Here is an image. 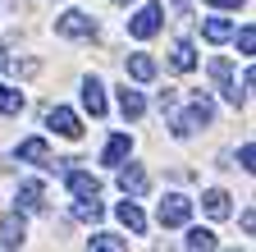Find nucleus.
<instances>
[{
    "instance_id": "dca6fc26",
    "label": "nucleus",
    "mask_w": 256,
    "mask_h": 252,
    "mask_svg": "<svg viewBox=\"0 0 256 252\" xmlns=\"http://www.w3.org/2000/svg\"><path fill=\"white\" fill-rule=\"evenodd\" d=\"M128 74H133L138 83H151V78H156V60L142 55V51H138V55H128Z\"/></svg>"
},
{
    "instance_id": "5701e85b",
    "label": "nucleus",
    "mask_w": 256,
    "mask_h": 252,
    "mask_svg": "<svg viewBox=\"0 0 256 252\" xmlns=\"http://www.w3.org/2000/svg\"><path fill=\"white\" fill-rule=\"evenodd\" d=\"M238 161H242V170H252V161H256V147H252V142L238 147Z\"/></svg>"
},
{
    "instance_id": "9b49d317",
    "label": "nucleus",
    "mask_w": 256,
    "mask_h": 252,
    "mask_svg": "<svg viewBox=\"0 0 256 252\" xmlns=\"http://www.w3.org/2000/svg\"><path fill=\"white\" fill-rule=\"evenodd\" d=\"M128 151H133V138H128V133H114V138L106 142V151H101V161H106V165H124Z\"/></svg>"
},
{
    "instance_id": "a211bd4d",
    "label": "nucleus",
    "mask_w": 256,
    "mask_h": 252,
    "mask_svg": "<svg viewBox=\"0 0 256 252\" xmlns=\"http://www.w3.org/2000/svg\"><path fill=\"white\" fill-rule=\"evenodd\" d=\"M202 37H206V42H229V37H234V23H229V19H206V23H202Z\"/></svg>"
},
{
    "instance_id": "2eb2a0df",
    "label": "nucleus",
    "mask_w": 256,
    "mask_h": 252,
    "mask_svg": "<svg viewBox=\"0 0 256 252\" xmlns=\"http://www.w3.org/2000/svg\"><path fill=\"white\" fill-rule=\"evenodd\" d=\"M0 247H23V220L18 215L0 220Z\"/></svg>"
},
{
    "instance_id": "6e6552de",
    "label": "nucleus",
    "mask_w": 256,
    "mask_h": 252,
    "mask_svg": "<svg viewBox=\"0 0 256 252\" xmlns=\"http://www.w3.org/2000/svg\"><path fill=\"white\" fill-rule=\"evenodd\" d=\"M82 110H87L92 119L106 115V83H101V78H82Z\"/></svg>"
},
{
    "instance_id": "f8f14e48",
    "label": "nucleus",
    "mask_w": 256,
    "mask_h": 252,
    "mask_svg": "<svg viewBox=\"0 0 256 252\" xmlns=\"http://www.w3.org/2000/svg\"><path fill=\"white\" fill-rule=\"evenodd\" d=\"M170 65H174L178 74H192V69H197V46H192V42H174Z\"/></svg>"
},
{
    "instance_id": "412c9836",
    "label": "nucleus",
    "mask_w": 256,
    "mask_h": 252,
    "mask_svg": "<svg viewBox=\"0 0 256 252\" xmlns=\"http://www.w3.org/2000/svg\"><path fill=\"white\" fill-rule=\"evenodd\" d=\"M234 37H238V51H242V55H252V51H256V28H252V23L234 28Z\"/></svg>"
},
{
    "instance_id": "f257e3e1",
    "label": "nucleus",
    "mask_w": 256,
    "mask_h": 252,
    "mask_svg": "<svg viewBox=\"0 0 256 252\" xmlns=\"http://www.w3.org/2000/svg\"><path fill=\"white\" fill-rule=\"evenodd\" d=\"M156 220H160L165 229H178V225H188V220H192V197H183V193H165V202H160Z\"/></svg>"
},
{
    "instance_id": "9d476101",
    "label": "nucleus",
    "mask_w": 256,
    "mask_h": 252,
    "mask_svg": "<svg viewBox=\"0 0 256 252\" xmlns=\"http://www.w3.org/2000/svg\"><path fill=\"white\" fill-rule=\"evenodd\" d=\"M64 174H69V193H74V197H101L96 174H87V170H64Z\"/></svg>"
},
{
    "instance_id": "39448f33",
    "label": "nucleus",
    "mask_w": 256,
    "mask_h": 252,
    "mask_svg": "<svg viewBox=\"0 0 256 252\" xmlns=\"http://www.w3.org/2000/svg\"><path fill=\"white\" fill-rule=\"evenodd\" d=\"M42 197H46V188H42L37 179L18 183V197H14V215H32V211H42Z\"/></svg>"
},
{
    "instance_id": "0eeeda50",
    "label": "nucleus",
    "mask_w": 256,
    "mask_h": 252,
    "mask_svg": "<svg viewBox=\"0 0 256 252\" xmlns=\"http://www.w3.org/2000/svg\"><path fill=\"white\" fill-rule=\"evenodd\" d=\"M202 211L210 220H229L234 215V197L224 193V188H206V193H202Z\"/></svg>"
},
{
    "instance_id": "6ab92c4d",
    "label": "nucleus",
    "mask_w": 256,
    "mask_h": 252,
    "mask_svg": "<svg viewBox=\"0 0 256 252\" xmlns=\"http://www.w3.org/2000/svg\"><path fill=\"white\" fill-rule=\"evenodd\" d=\"M23 110V92L10 87V83H0V115H18Z\"/></svg>"
},
{
    "instance_id": "a878e982",
    "label": "nucleus",
    "mask_w": 256,
    "mask_h": 252,
    "mask_svg": "<svg viewBox=\"0 0 256 252\" xmlns=\"http://www.w3.org/2000/svg\"><path fill=\"white\" fill-rule=\"evenodd\" d=\"M174 5H178V10H183V5H188V0H174Z\"/></svg>"
},
{
    "instance_id": "f03ea898",
    "label": "nucleus",
    "mask_w": 256,
    "mask_h": 252,
    "mask_svg": "<svg viewBox=\"0 0 256 252\" xmlns=\"http://www.w3.org/2000/svg\"><path fill=\"white\" fill-rule=\"evenodd\" d=\"M160 23H165V5H142L133 19H128V37L146 42V37H156V33H160Z\"/></svg>"
},
{
    "instance_id": "393cba45",
    "label": "nucleus",
    "mask_w": 256,
    "mask_h": 252,
    "mask_svg": "<svg viewBox=\"0 0 256 252\" xmlns=\"http://www.w3.org/2000/svg\"><path fill=\"white\" fill-rule=\"evenodd\" d=\"M0 69H10V46H0Z\"/></svg>"
},
{
    "instance_id": "aec40b11",
    "label": "nucleus",
    "mask_w": 256,
    "mask_h": 252,
    "mask_svg": "<svg viewBox=\"0 0 256 252\" xmlns=\"http://www.w3.org/2000/svg\"><path fill=\"white\" fill-rule=\"evenodd\" d=\"M74 215L92 225V220H101V202H96V197H78V202H74Z\"/></svg>"
},
{
    "instance_id": "4468645a",
    "label": "nucleus",
    "mask_w": 256,
    "mask_h": 252,
    "mask_svg": "<svg viewBox=\"0 0 256 252\" xmlns=\"http://www.w3.org/2000/svg\"><path fill=\"white\" fill-rule=\"evenodd\" d=\"M114 215H119V225H128L133 234H142V229H146V215L138 211V202H119V206H114Z\"/></svg>"
},
{
    "instance_id": "f3484780",
    "label": "nucleus",
    "mask_w": 256,
    "mask_h": 252,
    "mask_svg": "<svg viewBox=\"0 0 256 252\" xmlns=\"http://www.w3.org/2000/svg\"><path fill=\"white\" fill-rule=\"evenodd\" d=\"M215 243H220V238H215L210 229H202V225H192V229H188V238H183V247H192V252H210Z\"/></svg>"
},
{
    "instance_id": "bb28decb",
    "label": "nucleus",
    "mask_w": 256,
    "mask_h": 252,
    "mask_svg": "<svg viewBox=\"0 0 256 252\" xmlns=\"http://www.w3.org/2000/svg\"><path fill=\"white\" fill-rule=\"evenodd\" d=\"M114 5H128V0H114Z\"/></svg>"
},
{
    "instance_id": "20e7f679",
    "label": "nucleus",
    "mask_w": 256,
    "mask_h": 252,
    "mask_svg": "<svg viewBox=\"0 0 256 252\" xmlns=\"http://www.w3.org/2000/svg\"><path fill=\"white\" fill-rule=\"evenodd\" d=\"M46 129H55L60 138L74 142V138H82V119H78L69 106H50V110H46Z\"/></svg>"
},
{
    "instance_id": "b1692460",
    "label": "nucleus",
    "mask_w": 256,
    "mask_h": 252,
    "mask_svg": "<svg viewBox=\"0 0 256 252\" xmlns=\"http://www.w3.org/2000/svg\"><path fill=\"white\" fill-rule=\"evenodd\" d=\"M206 5H215V10H238L242 0H206Z\"/></svg>"
},
{
    "instance_id": "423d86ee",
    "label": "nucleus",
    "mask_w": 256,
    "mask_h": 252,
    "mask_svg": "<svg viewBox=\"0 0 256 252\" xmlns=\"http://www.w3.org/2000/svg\"><path fill=\"white\" fill-rule=\"evenodd\" d=\"M119 188H124V197H142L151 188V174L142 165H119Z\"/></svg>"
},
{
    "instance_id": "ddd939ff",
    "label": "nucleus",
    "mask_w": 256,
    "mask_h": 252,
    "mask_svg": "<svg viewBox=\"0 0 256 252\" xmlns=\"http://www.w3.org/2000/svg\"><path fill=\"white\" fill-rule=\"evenodd\" d=\"M119 110H124V119H142V115H146L142 92H133V87H119Z\"/></svg>"
},
{
    "instance_id": "4be33fe9",
    "label": "nucleus",
    "mask_w": 256,
    "mask_h": 252,
    "mask_svg": "<svg viewBox=\"0 0 256 252\" xmlns=\"http://www.w3.org/2000/svg\"><path fill=\"white\" fill-rule=\"evenodd\" d=\"M87 247H128V238H119V234H106V229H101V234H92V238H87Z\"/></svg>"
},
{
    "instance_id": "1a4fd4ad",
    "label": "nucleus",
    "mask_w": 256,
    "mask_h": 252,
    "mask_svg": "<svg viewBox=\"0 0 256 252\" xmlns=\"http://www.w3.org/2000/svg\"><path fill=\"white\" fill-rule=\"evenodd\" d=\"M18 161L50 165V142H46V138H23V142H18Z\"/></svg>"
},
{
    "instance_id": "7ed1b4c3",
    "label": "nucleus",
    "mask_w": 256,
    "mask_h": 252,
    "mask_svg": "<svg viewBox=\"0 0 256 252\" xmlns=\"http://www.w3.org/2000/svg\"><path fill=\"white\" fill-rule=\"evenodd\" d=\"M55 33H60V37H69V42H82V37L96 33V19L82 14V10H64V14L55 19Z\"/></svg>"
}]
</instances>
